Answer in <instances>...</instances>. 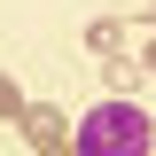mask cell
Listing matches in <instances>:
<instances>
[{"label": "cell", "instance_id": "obj_5", "mask_svg": "<svg viewBox=\"0 0 156 156\" xmlns=\"http://www.w3.org/2000/svg\"><path fill=\"white\" fill-rule=\"evenodd\" d=\"M140 70H156V39H148V47H140Z\"/></svg>", "mask_w": 156, "mask_h": 156}, {"label": "cell", "instance_id": "obj_4", "mask_svg": "<svg viewBox=\"0 0 156 156\" xmlns=\"http://www.w3.org/2000/svg\"><path fill=\"white\" fill-rule=\"evenodd\" d=\"M39 156H78V148H70V140H47V148H39Z\"/></svg>", "mask_w": 156, "mask_h": 156}, {"label": "cell", "instance_id": "obj_1", "mask_svg": "<svg viewBox=\"0 0 156 156\" xmlns=\"http://www.w3.org/2000/svg\"><path fill=\"white\" fill-rule=\"evenodd\" d=\"M70 148L78 156H148L156 148V117L140 109L133 94H109V101H94V109L78 117Z\"/></svg>", "mask_w": 156, "mask_h": 156}, {"label": "cell", "instance_id": "obj_2", "mask_svg": "<svg viewBox=\"0 0 156 156\" xmlns=\"http://www.w3.org/2000/svg\"><path fill=\"white\" fill-rule=\"evenodd\" d=\"M62 125H70V117H62L55 101H23V117H16V133L31 140V148H47V140H62Z\"/></svg>", "mask_w": 156, "mask_h": 156}, {"label": "cell", "instance_id": "obj_3", "mask_svg": "<svg viewBox=\"0 0 156 156\" xmlns=\"http://www.w3.org/2000/svg\"><path fill=\"white\" fill-rule=\"evenodd\" d=\"M0 117H23V94H16V78H0Z\"/></svg>", "mask_w": 156, "mask_h": 156}]
</instances>
